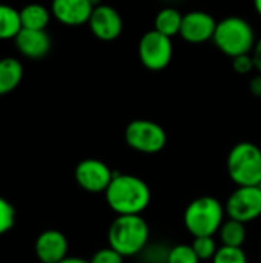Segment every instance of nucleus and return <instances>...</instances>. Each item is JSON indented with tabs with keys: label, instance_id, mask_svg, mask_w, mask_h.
Returning <instances> with one entry per match:
<instances>
[{
	"label": "nucleus",
	"instance_id": "obj_11",
	"mask_svg": "<svg viewBox=\"0 0 261 263\" xmlns=\"http://www.w3.org/2000/svg\"><path fill=\"white\" fill-rule=\"evenodd\" d=\"M91 32L103 42H112L120 37L123 31V20L118 11L109 5H98L94 8L88 22Z\"/></svg>",
	"mask_w": 261,
	"mask_h": 263
},
{
	"label": "nucleus",
	"instance_id": "obj_4",
	"mask_svg": "<svg viewBox=\"0 0 261 263\" xmlns=\"http://www.w3.org/2000/svg\"><path fill=\"white\" fill-rule=\"evenodd\" d=\"M226 210L222 202L211 196L194 199L185 210L183 222L194 237L214 236L225 222Z\"/></svg>",
	"mask_w": 261,
	"mask_h": 263
},
{
	"label": "nucleus",
	"instance_id": "obj_2",
	"mask_svg": "<svg viewBox=\"0 0 261 263\" xmlns=\"http://www.w3.org/2000/svg\"><path fill=\"white\" fill-rule=\"evenodd\" d=\"M149 225L142 216H117L108 230V243L123 257H132L149 245Z\"/></svg>",
	"mask_w": 261,
	"mask_h": 263
},
{
	"label": "nucleus",
	"instance_id": "obj_17",
	"mask_svg": "<svg viewBox=\"0 0 261 263\" xmlns=\"http://www.w3.org/2000/svg\"><path fill=\"white\" fill-rule=\"evenodd\" d=\"M49 11L38 3L26 5L20 11V20L25 29H45L49 23Z\"/></svg>",
	"mask_w": 261,
	"mask_h": 263
},
{
	"label": "nucleus",
	"instance_id": "obj_3",
	"mask_svg": "<svg viewBox=\"0 0 261 263\" xmlns=\"http://www.w3.org/2000/svg\"><path fill=\"white\" fill-rule=\"evenodd\" d=\"M212 42L220 52L234 59L242 54H251L255 46V32L248 20L238 15H229L217 22Z\"/></svg>",
	"mask_w": 261,
	"mask_h": 263
},
{
	"label": "nucleus",
	"instance_id": "obj_20",
	"mask_svg": "<svg viewBox=\"0 0 261 263\" xmlns=\"http://www.w3.org/2000/svg\"><path fill=\"white\" fill-rule=\"evenodd\" d=\"M192 248L195 254L198 256L200 260H212L218 247L214 239V236H202V237H194Z\"/></svg>",
	"mask_w": 261,
	"mask_h": 263
},
{
	"label": "nucleus",
	"instance_id": "obj_10",
	"mask_svg": "<svg viewBox=\"0 0 261 263\" xmlns=\"http://www.w3.org/2000/svg\"><path fill=\"white\" fill-rule=\"evenodd\" d=\"M217 20L206 11H189L183 15L180 37L188 43L200 45L214 39Z\"/></svg>",
	"mask_w": 261,
	"mask_h": 263
},
{
	"label": "nucleus",
	"instance_id": "obj_30",
	"mask_svg": "<svg viewBox=\"0 0 261 263\" xmlns=\"http://www.w3.org/2000/svg\"><path fill=\"white\" fill-rule=\"evenodd\" d=\"M254 8H255L257 14L261 17V0H254Z\"/></svg>",
	"mask_w": 261,
	"mask_h": 263
},
{
	"label": "nucleus",
	"instance_id": "obj_22",
	"mask_svg": "<svg viewBox=\"0 0 261 263\" xmlns=\"http://www.w3.org/2000/svg\"><path fill=\"white\" fill-rule=\"evenodd\" d=\"M166 263H200V259L195 254L192 245L182 243V245H175L169 248Z\"/></svg>",
	"mask_w": 261,
	"mask_h": 263
},
{
	"label": "nucleus",
	"instance_id": "obj_18",
	"mask_svg": "<svg viewBox=\"0 0 261 263\" xmlns=\"http://www.w3.org/2000/svg\"><path fill=\"white\" fill-rule=\"evenodd\" d=\"M22 28L20 11L8 5H0V39H15Z\"/></svg>",
	"mask_w": 261,
	"mask_h": 263
},
{
	"label": "nucleus",
	"instance_id": "obj_28",
	"mask_svg": "<svg viewBox=\"0 0 261 263\" xmlns=\"http://www.w3.org/2000/svg\"><path fill=\"white\" fill-rule=\"evenodd\" d=\"M249 89H251V92H252L255 97L261 99V74H257V76L251 80Z\"/></svg>",
	"mask_w": 261,
	"mask_h": 263
},
{
	"label": "nucleus",
	"instance_id": "obj_13",
	"mask_svg": "<svg viewBox=\"0 0 261 263\" xmlns=\"http://www.w3.org/2000/svg\"><path fill=\"white\" fill-rule=\"evenodd\" d=\"M94 6L91 0H52V15L66 26H80L89 22Z\"/></svg>",
	"mask_w": 261,
	"mask_h": 263
},
{
	"label": "nucleus",
	"instance_id": "obj_5",
	"mask_svg": "<svg viewBox=\"0 0 261 263\" xmlns=\"http://www.w3.org/2000/svg\"><path fill=\"white\" fill-rule=\"evenodd\" d=\"M228 174L237 186H261V149L240 142L228 154Z\"/></svg>",
	"mask_w": 261,
	"mask_h": 263
},
{
	"label": "nucleus",
	"instance_id": "obj_26",
	"mask_svg": "<svg viewBox=\"0 0 261 263\" xmlns=\"http://www.w3.org/2000/svg\"><path fill=\"white\" fill-rule=\"evenodd\" d=\"M232 68L238 74H248V72L254 71L255 65H254L252 55L251 54H242V55L234 57L232 59Z\"/></svg>",
	"mask_w": 261,
	"mask_h": 263
},
{
	"label": "nucleus",
	"instance_id": "obj_27",
	"mask_svg": "<svg viewBox=\"0 0 261 263\" xmlns=\"http://www.w3.org/2000/svg\"><path fill=\"white\" fill-rule=\"evenodd\" d=\"M251 55H252V59H254L255 71H258V74H261V37L255 42V46H254Z\"/></svg>",
	"mask_w": 261,
	"mask_h": 263
},
{
	"label": "nucleus",
	"instance_id": "obj_23",
	"mask_svg": "<svg viewBox=\"0 0 261 263\" xmlns=\"http://www.w3.org/2000/svg\"><path fill=\"white\" fill-rule=\"evenodd\" d=\"M15 223V210L9 200L0 196V236L12 230Z\"/></svg>",
	"mask_w": 261,
	"mask_h": 263
},
{
	"label": "nucleus",
	"instance_id": "obj_25",
	"mask_svg": "<svg viewBox=\"0 0 261 263\" xmlns=\"http://www.w3.org/2000/svg\"><path fill=\"white\" fill-rule=\"evenodd\" d=\"M123 256L120 253H117L115 250H112L111 247L102 248L98 251H95V254L91 257V263H123Z\"/></svg>",
	"mask_w": 261,
	"mask_h": 263
},
{
	"label": "nucleus",
	"instance_id": "obj_19",
	"mask_svg": "<svg viewBox=\"0 0 261 263\" xmlns=\"http://www.w3.org/2000/svg\"><path fill=\"white\" fill-rule=\"evenodd\" d=\"M220 240L222 245L225 247H240L245 243L246 240V223L234 220V219H228L223 222L220 231Z\"/></svg>",
	"mask_w": 261,
	"mask_h": 263
},
{
	"label": "nucleus",
	"instance_id": "obj_7",
	"mask_svg": "<svg viewBox=\"0 0 261 263\" xmlns=\"http://www.w3.org/2000/svg\"><path fill=\"white\" fill-rule=\"evenodd\" d=\"M174 55L172 39L151 29L145 32L138 42V57L143 66L149 71H162L165 69Z\"/></svg>",
	"mask_w": 261,
	"mask_h": 263
},
{
	"label": "nucleus",
	"instance_id": "obj_14",
	"mask_svg": "<svg viewBox=\"0 0 261 263\" xmlns=\"http://www.w3.org/2000/svg\"><path fill=\"white\" fill-rule=\"evenodd\" d=\"M18 51L29 59H42L51 49V39L45 29H25L14 39Z\"/></svg>",
	"mask_w": 261,
	"mask_h": 263
},
{
	"label": "nucleus",
	"instance_id": "obj_8",
	"mask_svg": "<svg viewBox=\"0 0 261 263\" xmlns=\"http://www.w3.org/2000/svg\"><path fill=\"white\" fill-rule=\"evenodd\" d=\"M229 219L249 223L261 216V186H238L226 202Z\"/></svg>",
	"mask_w": 261,
	"mask_h": 263
},
{
	"label": "nucleus",
	"instance_id": "obj_31",
	"mask_svg": "<svg viewBox=\"0 0 261 263\" xmlns=\"http://www.w3.org/2000/svg\"><path fill=\"white\" fill-rule=\"evenodd\" d=\"M91 3H92V6L95 8V6H98V5H102V0H91Z\"/></svg>",
	"mask_w": 261,
	"mask_h": 263
},
{
	"label": "nucleus",
	"instance_id": "obj_6",
	"mask_svg": "<svg viewBox=\"0 0 261 263\" xmlns=\"http://www.w3.org/2000/svg\"><path fill=\"white\" fill-rule=\"evenodd\" d=\"M125 140L129 148L142 154H157L163 151L168 142L162 125L146 119L132 120L125 129Z\"/></svg>",
	"mask_w": 261,
	"mask_h": 263
},
{
	"label": "nucleus",
	"instance_id": "obj_9",
	"mask_svg": "<svg viewBox=\"0 0 261 263\" xmlns=\"http://www.w3.org/2000/svg\"><path fill=\"white\" fill-rule=\"evenodd\" d=\"M74 177L78 186L86 193L105 194L114 177V171L98 159H85L75 166Z\"/></svg>",
	"mask_w": 261,
	"mask_h": 263
},
{
	"label": "nucleus",
	"instance_id": "obj_16",
	"mask_svg": "<svg viewBox=\"0 0 261 263\" xmlns=\"http://www.w3.org/2000/svg\"><path fill=\"white\" fill-rule=\"evenodd\" d=\"M182 23H183V14L178 9L168 6L157 12L154 18V29L172 39L175 35H180Z\"/></svg>",
	"mask_w": 261,
	"mask_h": 263
},
{
	"label": "nucleus",
	"instance_id": "obj_29",
	"mask_svg": "<svg viewBox=\"0 0 261 263\" xmlns=\"http://www.w3.org/2000/svg\"><path fill=\"white\" fill-rule=\"evenodd\" d=\"M58 263H91L89 260H86V259H82V257H66V259H63L62 262Z\"/></svg>",
	"mask_w": 261,
	"mask_h": 263
},
{
	"label": "nucleus",
	"instance_id": "obj_21",
	"mask_svg": "<svg viewBox=\"0 0 261 263\" xmlns=\"http://www.w3.org/2000/svg\"><path fill=\"white\" fill-rule=\"evenodd\" d=\"M212 263H248V256L240 247H225L222 245L214 259Z\"/></svg>",
	"mask_w": 261,
	"mask_h": 263
},
{
	"label": "nucleus",
	"instance_id": "obj_15",
	"mask_svg": "<svg viewBox=\"0 0 261 263\" xmlns=\"http://www.w3.org/2000/svg\"><path fill=\"white\" fill-rule=\"evenodd\" d=\"M23 77V66L14 57H5L0 60V96L14 91Z\"/></svg>",
	"mask_w": 261,
	"mask_h": 263
},
{
	"label": "nucleus",
	"instance_id": "obj_1",
	"mask_svg": "<svg viewBox=\"0 0 261 263\" xmlns=\"http://www.w3.org/2000/svg\"><path fill=\"white\" fill-rule=\"evenodd\" d=\"M105 199L117 216H140L151 203V188L137 176L114 173Z\"/></svg>",
	"mask_w": 261,
	"mask_h": 263
},
{
	"label": "nucleus",
	"instance_id": "obj_12",
	"mask_svg": "<svg viewBox=\"0 0 261 263\" xmlns=\"http://www.w3.org/2000/svg\"><path fill=\"white\" fill-rule=\"evenodd\" d=\"M34 250L42 263H58L68 257L69 243L62 231L46 230L37 237Z\"/></svg>",
	"mask_w": 261,
	"mask_h": 263
},
{
	"label": "nucleus",
	"instance_id": "obj_24",
	"mask_svg": "<svg viewBox=\"0 0 261 263\" xmlns=\"http://www.w3.org/2000/svg\"><path fill=\"white\" fill-rule=\"evenodd\" d=\"M168 253H169V248H166L163 245H148L143 250L142 256L146 263H166L168 262Z\"/></svg>",
	"mask_w": 261,
	"mask_h": 263
}]
</instances>
